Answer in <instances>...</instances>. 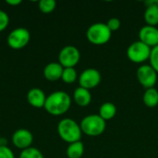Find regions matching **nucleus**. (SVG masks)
<instances>
[{
  "label": "nucleus",
  "instance_id": "nucleus-6",
  "mask_svg": "<svg viewBox=\"0 0 158 158\" xmlns=\"http://www.w3.org/2000/svg\"><path fill=\"white\" fill-rule=\"evenodd\" d=\"M31 40V33L26 28H17L7 36V44L15 50L25 47Z\"/></svg>",
  "mask_w": 158,
  "mask_h": 158
},
{
  "label": "nucleus",
  "instance_id": "nucleus-20",
  "mask_svg": "<svg viewBox=\"0 0 158 158\" xmlns=\"http://www.w3.org/2000/svg\"><path fill=\"white\" fill-rule=\"evenodd\" d=\"M19 158H44L43 154L40 150L35 147H29L21 151Z\"/></svg>",
  "mask_w": 158,
  "mask_h": 158
},
{
  "label": "nucleus",
  "instance_id": "nucleus-3",
  "mask_svg": "<svg viewBox=\"0 0 158 158\" xmlns=\"http://www.w3.org/2000/svg\"><path fill=\"white\" fill-rule=\"evenodd\" d=\"M80 126L82 133L88 136L96 137L105 131L106 123L98 114H93L83 118Z\"/></svg>",
  "mask_w": 158,
  "mask_h": 158
},
{
  "label": "nucleus",
  "instance_id": "nucleus-4",
  "mask_svg": "<svg viewBox=\"0 0 158 158\" xmlns=\"http://www.w3.org/2000/svg\"><path fill=\"white\" fill-rule=\"evenodd\" d=\"M112 35V31L107 27L106 23L95 22L92 24L86 31L87 39L90 43L96 45L106 44Z\"/></svg>",
  "mask_w": 158,
  "mask_h": 158
},
{
  "label": "nucleus",
  "instance_id": "nucleus-27",
  "mask_svg": "<svg viewBox=\"0 0 158 158\" xmlns=\"http://www.w3.org/2000/svg\"><path fill=\"white\" fill-rule=\"evenodd\" d=\"M0 143H1V138H0Z\"/></svg>",
  "mask_w": 158,
  "mask_h": 158
},
{
  "label": "nucleus",
  "instance_id": "nucleus-16",
  "mask_svg": "<svg viewBox=\"0 0 158 158\" xmlns=\"http://www.w3.org/2000/svg\"><path fill=\"white\" fill-rule=\"evenodd\" d=\"M117 114V107L116 106L111 102H106L102 104V106L99 108V116L105 120H110L112 119Z\"/></svg>",
  "mask_w": 158,
  "mask_h": 158
},
{
  "label": "nucleus",
  "instance_id": "nucleus-9",
  "mask_svg": "<svg viewBox=\"0 0 158 158\" xmlns=\"http://www.w3.org/2000/svg\"><path fill=\"white\" fill-rule=\"evenodd\" d=\"M101 73L96 69H84L80 77H79V83L80 86L85 88L87 90H91L96 87L101 82Z\"/></svg>",
  "mask_w": 158,
  "mask_h": 158
},
{
  "label": "nucleus",
  "instance_id": "nucleus-26",
  "mask_svg": "<svg viewBox=\"0 0 158 158\" xmlns=\"http://www.w3.org/2000/svg\"><path fill=\"white\" fill-rule=\"evenodd\" d=\"M6 3L10 6H18L21 4V0H6Z\"/></svg>",
  "mask_w": 158,
  "mask_h": 158
},
{
  "label": "nucleus",
  "instance_id": "nucleus-11",
  "mask_svg": "<svg viewBox=\"0 0 158 158\" xmlns=\"http://www.w3.org/2000/svg\"><path fill=\"white\" fill-rule=\"evenodd\" d=\"M139 39L151 48L156 46L158 45V29L156 26L144 25L139 31Z\"/></svg>",
  "mask_w": 158,
  "mask_h": 158
},
{
  "label": "nucleus",
  "instance_id": "nucleus-10",
  "mask_svg": "<svg viewBox=\"0 0 158 158\" xmlns=\"http://www.w3.org/2000/svg\"><path fill=\"white\" fill-rule=\"evenodd\" d=\"M33 142V136L31 132L26 129H19L16 131L12 135V143L18 149L21 151L31 147Z\"/></svg>",
  "mask_w": 158,
  "mask_h": 158
},
{
  "label": "nucleus",
  "instance_id": "nucleus-24",
  "mask_svg": "<svg viewBox=\"0 0 158 158\" xmlns=\"http://www.w3.org/2000/svg\"><path fill=\"white\" fill-rule=\"evenodd\" d=\"M9 23V18L6 12L0 10V32L5 31Z\"/></svg>",
  "mask_w": 158,
  "mask_h": 158
},
{
  "label": "nucleus",
  "instance_id": "nucleus-22",
  "mask_svg": "<svg viewBox=\"0 0 158 158\" xmlns=\"http://www.w3.org/2000/svg\"><path fill=\"white\" fill-rule=\"evenodd\" d=\"M149 60H150L151 67H153L155 69V70L158 73V45L151 49Z\"/></svg>",
  "mask_w": 158,
  "mask_h": 158
},
{
  "label": "nucleus",
  "instance_id": "nucleus-8",
  "mask_svg": "<svg viewBox=\"0 0 158 158\" xmlns=\"http://www.w3.org/2000/svg\"><path fill=\"white\" fill-rule=\"evenodd\" d=\"M137 79L146 89L154 88L157 81V72L151 65H143L137 69Z\"/></svg>",
  "mask_w": 158,
  "mask_h": 158
},
{
  "label": "nucleus",
  "instance_id": "nucleus-7",
  "mask_svg": "<svg viewBox=\"0 0 158 158\" xmlns=\"http://www.w3.org/2000/svg\"><path fill=\"white\" fill-rule=\"evenodd\" d=\"M81 53L76 46L67 45L61 49L58 55L59 64L63 68H74L80 61Z\"/></svg>",
  "mask_w": 158,
  "mask_h": 158
},
{
  "label": "nucleus",
  "instance_id": "nucleus-2",
  "mask_svg": "<svg viewBox=\"0 0 158 158\" xmlns=\"http://www.w3.org/2000/svg\"><path fill=\"white\" fill-rule=\"evenodd\" d=\"M57 132L59 137L69 143L81 141L82 134L80 124L71 118H64L60 120L57 125Z\"/></svg>",
  "mask_w": 158,
  "mask_h": 158
},
{
  "label": "nucleus",
  "instance_id": "nucleus-12",
  "mask_svg": "<svg viewBox=\"0 0 158 158\" xmlns=\"http://www.w3.org/2000/svg\"><path fill=\"white\" fill-rule=\"evenodd\" d=\"M27 100L31 106L35 108H41L44 106L46 96L44 91H42L40 88H32L27 94Z\"/></svg>",
  "mask_w": 158,
  "mask_h": 158
},
{
  "label": "nucleus",
  "instance_id": "nucleus-1",
  "mask_svg": "<svg viewBox=\"0 0 158 158\" xmlns=\"http://www.w3.org/2000/svg\"><path fill=\"white\" fill-rule=\"evenodd\" d=\"M71 106L70 96L63 91L54 92L46 96L44 109L53 116H61L67 113Z\"/></svg>",
  "mask_w": 158,
  "mask_h": 158
},
{
  "label": "nucleus",
  "instance_id": "nucleus-25",
  "mask_svg": "<svg viewBox=\"0 0 158 158\" xmlns=\"http://www.w3.org/2000/svg\"><path fill=\"white\" fill-rule=\"evenodd\" d=\"M0 158H15V156L6 145H0Z\"/></svg>",
  "mask_w": 158,
  "mask_h": 158
},
{
  "label": "nucleus",
  "instance_id": "nucleus-13",
  "mask_svg": "<svg viewBox=\"0 0 158 158\" xmlns=\"http://www.w3.org/2000/svg\"><path fill=\"white\" fill-rule=\"evenodd\" d=\"M64 68L56 62L47 64L44 69V76L49 81H56L61 79Z\"/></svg>",
  "mask_w": 158,
  "mask_h": 158
},
{
  "label": "nucleus",
  "instance_id": "nucleus-18",
  "mask_svg": "<svg viewBox=\"0 0 158 158\" xmlns=\"http://www.w3.org/2000/svg\"><path fill=\"white\" fill-rule=\"evenodd\" d=\"M84 153V144L79 141L72 143L67 148V156L69 158H81Z\"/></svg>",
  "mask_w": 158,
  "mask_h": 158
},
{
  "label": "nucleus",
  "instance_id": "nucleus-19",
  "mask_svg": "<svg viewBox=\"0 0 158 158\" xmlns=\"http://www.w3.org/2000/svg\"><path fill=\"white\" fill-rule=\"evenodd\" d=\"M77 77H78V73L74 68H64L61 79L65 83L75 82L77 80Z\"/></svg>",
  "mask_w": 158,
  "mask_h": 158
},
{
  "label": "nucleus",
  "instance_id": "nucleus-21",
  "mask_svg": "<svg viewBox=\"0 0 158 158\" xmlns=\"http://www.w3.org/2000/svg\"><path fill=\"white\" fill-rule=\"evenodd\" d=\"M56 2L55 0H41L39 2V9L43 13H51L55 10Z\"/></svg>",
  "mask_w": 158,
  "mask_h": 158
},
{
  "label": "nucleus",
  "instance_id": "nucleus-15",
  "mask_svg": "<svg viewBox=\"0 0 158 158\" xmlns=\"http://www.w3.org/2000/svg\"><path fill=\"white\" fill-rule=\"evenodd\" d=\"M73 99L80 106H87L92 101V94L90 90L82 87H78L73 93Z\"/></svg>",
  "mask_w": 158,
  "mask_h": 158
},
{
  "label": "nucleus",
  "instance_id": "nucleus-17",
  "mask_svg": "<svg viewBox=\"0 0 158 158\" xmlns=\"http://www.w3.org/2000/svg\"><path fill=\"white\" fill-rule=\"evenodd\" d=\"M143 100L146 106L156 107L158 105V91L155 87L146 89L143 94Z\"/></svg>",
  "mask_w": 158,
  "mask_h": 158
},
{
  "label": "nucleus",
  "instance_id": "nucleus-14",
  "mask_svg": "<svg viewBox=\"0 0 158 158\" xmlns=\"http://www.w3.org/2000/svg\"><path fill=\"white\" fill-rule=\"evenodd\" d=\"M144 20L147 25L156 26L158 24V1L148 2V6L144 11Z\"/></svg>",
  "mask_w": 158,
  "mask_h": 158
},
{
  "label": "nucleus",
  "instance_id": "nucleus-23",
  "mask_svg": "<svg viewBox=\"0 0 158 158\" xmlns=\"http://www.w3.org/2000/svg\"><path fill=\"white\" fill-rule=\"evenodd\" d=\"M106 25H107V27L109 28V30L113 32V31H118V30L120 28L121 22H120L119 19H118V18H111V19H109L107 20Z\"/></svg>",
  "mask_w": 158,
  "mask_h": 158
},
{
  "label": "nucleus",
  "instance_id": "nucleus-5",
  "mask_svg": "<svg viewBox=\"0 0 158 158\" xmlns=\"http://www.w3.org/2000/svg\"><path fill=\"white\" fill-rule=\"evenodd\" d=\"M151 49V47L139 40L130 44L127 49V56L129 59L134 63H143L149 59Z\"/></svg>",
  "mask_w": 158,
  "mask_h": 158
}]
</instances>
